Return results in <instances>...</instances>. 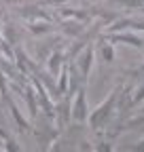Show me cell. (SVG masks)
<instances>
[{"instance_id":"cell-12","label":"cell","mask_w":144,"mask_h":152,"mask_svg":"<svg viewBox=\"0 0 144 152\" xmlns=\"http://www.w3.org/2000/svg\"><path fill=\"white\" fill-rule=\"evenodd\" d=\"M51 30H53V26L47 23V21H43V23H32V26H30V32H32V34H47V32H51Z\"/></svg>"},{"instance_id":"cell-5","label":"cell","mask_w":144,"mask_h":152,"mask_svg":"<svg viewBox=\"0 0 144 152\" xmlns=\"http://www.w3.org/2000/svg\"><path fill=\"white\" fill-rule=\"evenodd\" d=\"M26 102H28V108H30V116L36 118V114H38V102H36V93L32 87L26 89Z\"/></svg>"},{"instance_id":"cell-8","label":"cell","mask_w":144,"mask_h":152,"mask_svg":"<svg viewBox=\"0 0 144 152\" xmlns=\"http://www.w3.org/2000/svg\"><path fill=\"white\" fill-rule=\"evenodd\" d=\"M9 108H11V114H13V118H15V123L19 125V129H21V131H28V129H30L28 121H26V118L21 116V114H19V110H17V106H15V104H13L11 99H9Z\"/></svg>"},{"instance_id":"cell-10","label":"cell","mask_w":144,"mask_h":152,"mask_svg":"<svg viewBox=\"0 0 144 152\" xmlns=\"http://www.w3.org/2000/svg\"><path fill=\"white\" fill-rule=\"evenodd\" d=\"M62 26H64L66 34H70V36H79V34L83 32V26H81L79 21H64Z\"/></svg>"},{"instance_id":"cell-1","label":"cell","mask_w":144,"mask_h":152,"mask_svg":"<svg viewBox=\"0 0 144 152\" xmlns=\"http://www.w3.org/2000/svg\"><path fill=\"white\" fill-rule=\"evenodd\" d=\"M119 89H121V87L112 89V93L108 95V99H106L104 104H100V106H98V110H96L93 114H89V125H91V129H93V131H98V129H100L108 118H110L112 108H115V102H117V93H119Z\"/></svg>"},{"instance_id":"cell-9","label":"cell","mask_w":144,"mask_h":152,"mask_svg":"<svg viewBox=\"0 0 144 152\" xmlns=\"http://www.w3.org/2000/svg\"><path fill=\"white\" fill-rule=\"evenodd\" d=\"M100 53H102V57H104V61L110 64V61L115 59V49H112V42H102V45H100Z\"/></svg>"},{"instance_id":"cell-13","label":"cell","mask_w":144,"mask_h":152,"mask_svg":"<svg viewBox=\"0 0 144 152\" xmlns=\"http://www.w3.org/2000/svg\"><path fill=\"white\" fill-rule=\"evenodd\" d=\"M68 74H70L68 68H64V70L60 72V85H57L60 93H66V89H68Z\"/></svg>"},{"instance_id":"cell-7","label":"cell","mask_w":144,"mask_h":152,"mask_svg":"<svg viewBox=\"0 0 144 152\" xmlns=\"http://www.w3.org/2000/svg\"><path fill=\"white\" fill-rule=\"evenodd\" d=\"M68 108H70V104H68L66 99H64L62 104H57V108H55V116L60 118V125H62V127H64V125L68 123V118H70V110H68Z\"/></svg>"},{"instance_id":"cell-2","label":"cell","mask_w":144,"mask_h":152,"mask_svg":"<svg viewBox=\"0 0 144 152\" xmlns=\"http://www.w3.org/2000/svg\"><path fill=\"white\" fill-rule=\"evenodd\" d=\"M87 91L83 89V87H79L76 89V97H74V104H72V108H70V116L74 118L76 123H85L87 121V116H89V112H87V95H85Z\"/></svg>"},{"instance_id":"cell-18","label":"cell","mask_w":144,"mask_h":152,"mask_svg":"<svg viewBox=\"0 0 144 152\" xmlns=\"http://www.w3.org/2000/svg\"><path fill=\"white\" fill-rule=\"evenodd\" d=\"M142 11H144V7H142Z\"/></svg>"},{"instance_id":"cell-6","label":"cell","mask_w":144,"mask_h":152,"mask_svg":"<svg viewBox=\"0 0 144 152\" xmlns=\"http://www.w3.org/2000/svg\"><path fill=\"white\" fill-rule=\"evenodd\" d=\"M62 53L55 51V53H51L49 55V61H47V68H49V74H57L60 72V66H62Z\"/></svg>"},{"instance_id":"cell-14","label":"cell","mask_w":144,"mask_h":152,"mask_svg":"<svg viewBox=\"0 0 144 152\" xmlns=\"http://www.w3.org/2000/svg\"><path fill=\"white\" fill-rule=\"evenodd\" d=\"M142 99H144V85H142V87H140V89L136 91V95H134V99H132V106H134V104H140Z\"/></svg>"},{"instance_id":"cell-4","label":"cell","mask_w":144,"mask_h":152,"mask_svg":"<svg viewBox=\"0 0 144 152\" xmlns=\"http://www.w3.org/2000/svg\"><path fill=\"white\" fill-rule=\"evenodd\" d=\"M108 42H127L132 47H144V38L136 36V34H115V32H108Z\"/></svg>"},{"instance_id":"cell-17","label":"cell","mask_w":144,"mask_h":152,"mask_svg":"<svg viewBox=\"0 0 144 152\" xmlns=\"http://www.w3.org/2000/svg\"><path fill=\"white\" fill-rule=\"evenodd\" d=\"M138 148H140V150H144V142H142V144H140V146H138Z\"/></svg>"},{"instance_id":"cell-15","label":"cell","mask_w":144,"mask_h":152,"mask_svg":"<svg viewBox=\"0 0 144 152\" xmlns=\"http://www.w3.org/2000/svg\"><path fill=\"white\" fill-rule=\"evenodd\" d=\"M21 15H26V17H30V15H34V11H28V7H24V11H21ZM36 17H43V19H49L43 11H36Z\"/></svg>"},{"instance_id":"cell-11","label":"cell","mask_w":144,"mask_h":152,"mask_svg":"<svg viewBox=\"0 0 144 152\" xmlns=\"http://www.w3.org/2000/svg\"><path fill=\"white\" fill-rule=\"evenodd\" d=\"M115 4H121L125 9H142L144 7V0H112Z\"/></svg>"},{"instance_id":"cell-3","label":"cell","mask_w":144,"mask_h":152,"mask_svg":"<svg viewBox=\"0 0 144 152\" xmlns=\"http://www.w3.org/2000/svg\"><path fill=\"white\" fill-rule=\"evenodd\" d=\"M91 66H93V47H87L85 51H81L74 59V68L79 70V76L81 78H87L89 72H91Z\"/></svg>"},{"instance_id":"cell-16","label":"cell","mask_w":144,"mask_h":152,"mask_svg":"<svg viewBox=\"0 0 144 152\" xmlns=\"http://www.w3.org/2000/svg\"><path fill=\"white\" fill-rule=\"evenodd\" d=\"M4 148H7V150H19V148L15 146V142H13V140H7V146H4Z\"/></svg>"}]
</instances>
